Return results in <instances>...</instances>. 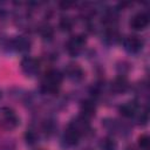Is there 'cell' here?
I'll use <instances>...</instances> for the list:
<instances>
[{"label":"cell","instance_id":"4","mask_svg":"<svg viewBox=\"0 0 150 150\" xmlns=\"http://www.w3.org/2000/svg\"><path fill=\"white\" fill-rule=\"evenodd\" d=\"M68 128L74 130L80 137L87 136V135H89L91 132V127H90L89 120H87L86 117H83L81 115L71 118L69 124H68Z\"/></svg>","mask_w":150,"mask_h":150},{"label":"cell","instance_id":"3","mask_svg":"<svg viewBox=\"0 0 150 150\" xmlns=\"http://www.w3.org/2000/svg\"><path fill=\"white\" fill-rule=\"evenodd\" d=\"M87 43V38L86 35H82V34H77V35H74L71 36L67 43H66V49L68 52L69 55L71 56H77L82 53V50L84 49V46Z\"/></svg>","mask_w":150,"mask_h":150},{"label":"cell","instance_id":"27","mask_svg":"<svg viewBox=\"0 0 150 150\" xmlns=\"http://www.w3.org/2000/svg\"><path fill=\"white\" fill-rule=\"evenodd\" d=\"M39 150H42V149H39Z\"/></svg>","mask_w":150,"mask_h":150},{"label":"cell","instance_id":"15","mask_svg":"<svg viewBox=\"0 0 150 150\" xmlns=\"http://www.w3.org/2000/svg\"><path fill=\"white\" fill-rule=\"evenodd\" d=\"M103 40L107 45H115L120 40V34L114 27H109L104 30Z\"/></svg>","mask_w":150,"mask_h":150},{"label":"cell","instance_id":"7","mask_svg":"<svg viewBox=\"0 0 150 150\" xmlns=\"http://www.w3.org/2000/svg\"><path fill=\"white\" fill-rule=\"evenodd\" d=\"M20 68L26 76H35L40 69V61L33 56H23L20 62Z\"/></svg>","mask_w":150,"mask_h":150},{"label":"cell","instance_id":"12","mask_svg":"<svg viewBox=\"0 0 150 150\" xmlns=\"http://www.w3.org/2000/svg\"><path fill=\"white\" fill-rule=\"evenodd\" d=\"M80 111H81V116L86 117L87 120L95 116V114H96V103H95V101L91 100V98L83 100L80 104Z\"/></svg>","mask_w":150,"mask_h":150},{"label":"cell","instance_id":"16","mask_svg":"<svg viewBox=\"0 0 150 150\" xmlns=\"http://www.w3.org/2000/svg\"><path fill=\"white\" fill-rule=\"evenodd\" d=\"M57 129V123L54 118H46L42 122V130L47 136H50L55 132V130Z\"/></svg>","mask_w":150,"mask_h":150},{"label":"cell","instance_id":"21","mask_svg":"<svg viewBox=\"0 0 150 150\" xmlns=\"http://www.w3.org/2000/svg\"><path fill=\"white\" fill-rule=\"evenodd\" d=\"M40 34L43 39H47V40H50L53 36H54V29L48 26V25H45L40 28Z\"/></svg>","mask_w":150,"mask_h":150},{"label":"cell","instance_id":"10","mask_svg":"<svg viewBox=\"0 0 150 150\" xmlns=\"http://www.w3.org/2000/svg\"><path fill=\"white\" fill-rule=\"evenodd\" d=\"M63 75H66L73 82H80L84 77V70L77 63H69L66 66Z\"/></svg>","mask_w":150,"mask_h":150},{"label":"cell","instance_id":"14","mask_svg":"<svg viewBox=\"0 0 150 150\" xmlns=\"http://www.w3.org/2000/svg\"><path fill=\"white\" fill-rule=\"evenodd\" d=\"M139 109H141L139 105L135 101H129V102H125L122 105H120L118 111L123 117H127V118H131L132 117L134 118Z\"/></svg>","mask_w":150,"mask_h":150},{"label":"cell","instance_id":"23","mask_svg":"<svg viewBox=\"0 0 150 150\" xmlns=\"http://www.w3.org/2000/svg\"><path fill=\"white\" fill-rule=\"evenodd\" d=\"M60 6H61L63 9H67V8H69L70 6H73V2H60Z\"/></svg>","mask_w":150,"mask_h":150},{"label":"cell","instance_id":"26","mask_svg":"<svg viewBox=\"0 0 150 150\" xmlns=\"http://www.w3.org/2000/svg\"><path fill=\"white\" fill-rule=\"evenodd\" d=\"M0 97H1V93H0Z\"/></svg>","mask_w":150,"mask_h":150},{"label":"cell","instance_id":"11","mask_svg":"<svg viewBox=\"0 0 150 150\" xmlns=\"http://www.w3.org/2000/svg\"><path fill=\"white\" fill-rule=\"evenodd\" d=\"M80 136L74 131L71 130L70 128L67 127V129L64 130V132L62 134V137H61V143L64 148H74L75 145L79 144V141H80Z\"/></svg>","mask_w":150,"mask_h":150},{"label":"cell","instance_id":"25","mask_svg":"<svg viewBox=\"0 0 150 150\" xmlns=\"http://www.w3.org/2000/svg\"><path fill=\"white\" fill-rule=\"evenodd\" d=\"M82 150H93V149H90V148H86V149H82Z\"/></svg>","mask_w":150,"mask_h":150},{"label":"cell","instance_id":"24","mask_svg":"<svg viewBox=\"0 0 150 150\" xmlns=\"http://www.w3.org/2000/svg\"><path fill=\"white\" fill-rule=\"evenodd\" d=\"M125 150H136V148H135V146H132V145H129V146H127V148H125Z\"/></svg>","mask_w":150,"mask_h":150},{"label":"cell","instance_id":"18","mask_svg":"<svg viewBox=\"0 0 150 150\" xmlns=\"http://www.w3.org/2000/svg\"><path fill=\"white\" fill-rule=\"evenodd\" d=\"M25 141L28 145H34L39 142V134L36 132L35 129L33 128H29L27 129L26 134H25Z\"/></svg>","mask_w":150,"mask_h":150},{"label":"cell","instance_id":"17","mask_svg":"<svg viewBox=\"0 0 150 150\" xmlns=\"http://www.w3.org/2000/svg\"><path fill=\"white\" fill-rule=\"evenodd\" d=\"M100 149L101 150H117V143L112 137L107 136L100 141Z\"/></svg>","mask_w":150,"mask_h":150},{"label":"cell","instance_id":"2","mask_svg":"<svg viewBox=\"0 0 150 150\" xmlns=\"http://www.w3.org/2000/svg\"><path fill=\"white\" fill-rule=\"evenodd\" d=\"M20 124V118L16 112L9 107H0V128L13 130Z\"/></svg>","mask_w":150,"mask_h":150},{"label":"cell","instance_id":"8","mask_svg":"<svg viewBox=\"0 0 150 150\" xmlns=\"http://www.w3.org/2000/svg\"><path fill=\"white\" fill-rule=\"evenodd\" d=\"M102 125L110 132V134H114V135H124V134H128V128L127 125H124L123 123H121L120 121L115 120V118H104L102 120Z\"/></svg>","mask_w":150,"mask_h":150},{"label":"cell","instance_id":"22","mask_svg":"<svg viewBox=\"0 0 150 150\" xmlns=\"http://www.w3.org/2000/svg\"><path fill=\"white\" fill-rule=\"evenodd\" d=\"M15 149V144L13 141L6 139L0 144V150H14Z\"/></svg>","mask_w":150,"mask_h":150},{"label":"cell","instance_id":"9","mask_svg":"<svg viewBox=\"0 0 150 150\" xmlns=\"http://www.w3.org/2000/svg\"><path fill=\"white\" fill-rule=\"evenodd\" d=\"M149 22H150V18L148 13L139 12L131 16L129 25H130V28H132L134 30H143L149 26Z\"/></svg>","mask_w":150,"mask_h":150},{"label":"cell","instance_id":"13","mask_svg":"<svg viewBox=\"0 0 150 150\" xmlns=\"http://www.w3.org/2000/svg\"><path fill=\"white\" fill-rule=\"evenodd\" d=\"M128 88H129V82L124 75H118L110 83V90L115 94H123L128 90Z\"/></svg>","mask_w":150,"mask_h":150},{"label":"cell","instance_id":"19","mask_svg":"<svg viewBox=\"0 0 150 150\" xmlns=\"http://www.w3.org/2000/svg\"><path fill=\"white\" fill-rule=\"evenodd\" d=\"M73 26H74V21H73L69 16H62V18L60 19V21H59V27H60V29L63 30V32H69V30H71Z\"/></svg>","mask_w":150,"mask_h":150},{"label":"cell","instance_id":"6","mask_svg":"<svg viewBox=\"0 0 150 150\" xmlns=\"http://www.w3.org/2000/svg\"><path fill=\"white\" fill-rule=\"evenodd\" d=\"M30 46H32L30 39L23 35H19L11 39L7 45L9 50H13L16 53H27L30 49Z\"/></svg>","mask_w":150,"mask_h":150},{"label":"cell","instance_id":"1","mask_svg":"<svg viewBox=\"0 0 150 150\" xmlns=\"http://www.w3.org/2000/svg\"><path fill=\"white\" fill-rule=\"evenodd\" d=\"M63 80V74L57 70V69H49L48 71L45 73L41 84H40V90L45 95H56L60 90L61 83Z\"/></svg>","mask_w":150,"mask_h":150},{"label":"cell","instance_id":"20","mask_svg":"<svg viewBox=\"0 0 150 150\" xmlns=\"http://www.w3.org/2000/svg\"><path fill=\"white\" fill-rule=\"evenodd\" d=\"M137 144H138V148L141 150H149V148H150V137L146 134L141 135L137 139Z\"/></svg>","mask_w":150,"mask_h":150},{"label":"cell","instance_id":"5","mask_svg":"<svg viewBox=\"0 0 150 150\" xmlns=\"http://www.w3.org/2000/svg\"><path fill=\"white\" fill-rule=\"evenodd\" d=\"M123 48L129 54H138L142 52L144 47V40L137 35H129L122 41Z\"/></svg>","mask_w":150,"mask_h":150}]
</instances>
